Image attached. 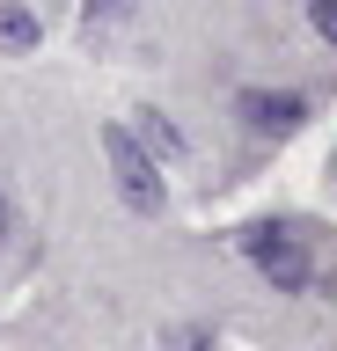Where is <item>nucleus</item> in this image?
I'll return each mask as SVG.
<instances>
[{"label": "nucleus", "instance_id": "f257e3e1", "mask_svg": "<svg viewBox=\"0 0 337 351\" xmlns=\"http://www.w3.org/2000/svg\"><path fill=\"white\" fill-rule=\"evenodd\" d=\"M242 256L257 263L279 293H308V285H315L308 249H301V234H286V227H242Z\"/></svg>", "mask_w": 337, "mask_h": 351}, {"label": "nucleus", "instance_id": "f03ea898", "mask_svg": "<svg viewBox=\"0 0 337 351\" xmlns=\"http://www.w3.org/2000/svg\"><path fill=\"white\" fill-rule=\"evenodd\" d=\"M103 154H111V176H117V191H125V205H132V213H161V169L154 161H147V154H139V139L125 125H103Z\"/></svg>", "mask_w": 337, "mask_h": 351}, {"label": "nucleus", "instance_id": "7ed1b4c3", "mask_svg": "<svg viewBox=\"0 0 337 351\" xmlns=\"http://www.w3.org/2000/svg\"><path fill=\"white\" fill-rule=\"evenodd\" d=\"M235 110H242L257 132H279V139L308 117V103H301V95H264V88H242V95H235Z\"/></svg>", "mask_w": 337, "mask_h": 351}, {"label": "nucleus", "instance_id": "20e7f679", "mask_svg": "<svg viewBox=\"0 0 337 351\" xmlns=\"http://www.w3.org/2000/svg\"><path fill=\"white\" fill-rule=\"evenodd\" d=\"M0 44H8V51H30V44H37V15L15 8V0H0Z\"/></svg>", "mask_w": 337, "mask_h": 351}, {"label": "nucleus", "instance_id": "39448f33", "mask_svg": "<svg viewBox=\"0 0 337 351\" xmlns=\"http://www.w3.org/2000/svg\"><path fill=\"white\" fill-rule=\"evenodd\" d=\"M139 154H147V161H154V154H183V139H176V125H169V117H154V110H147V117H139Z\"/></svg>", "mask_w": 337, "mask_h": 351}, {"label": "nucleus", "instance_id": "423d86ee", "mask_svg": "<svg viewBox=\"0 0 337 351\" xmlns=\"http://www.w3.org/2000/svg\"><path fill=\"white\" fill-rule=\"evenodd\" d=\"M81 15H89V29H103V22H117V15H132V0H89V8H81Z\"/></svg>", "mask_w": 337, "mask_h": 351}, {"label": "nucleus", "instance_id": "0eeeda50", "mask_svg": "<svg viewBox=\"0 0 337 351\" xmlns=\"http://www.w3.org/2000/svg\"><path fill=\"white\" fill-rule=\"evenodd\" d=\"M308 22H315V37L337 44V0H308Z\"/></svg>", "mask_w": 337, "mask_h": 351}, {"label": "nucleus", "instance_id": "6e6552de", "mask_svg": "<svg viewBox=\"0 0 337 351\" xmlns=\"http://www.w3.org/2000/svg\"><path fill=\"white\" fill-rule=\"evenodd\" d=\"M8 234H15V213H8V191H0V249H8Z\"/></svg>", "mask_w": 337, "mask_h": 351}]
</instances>
